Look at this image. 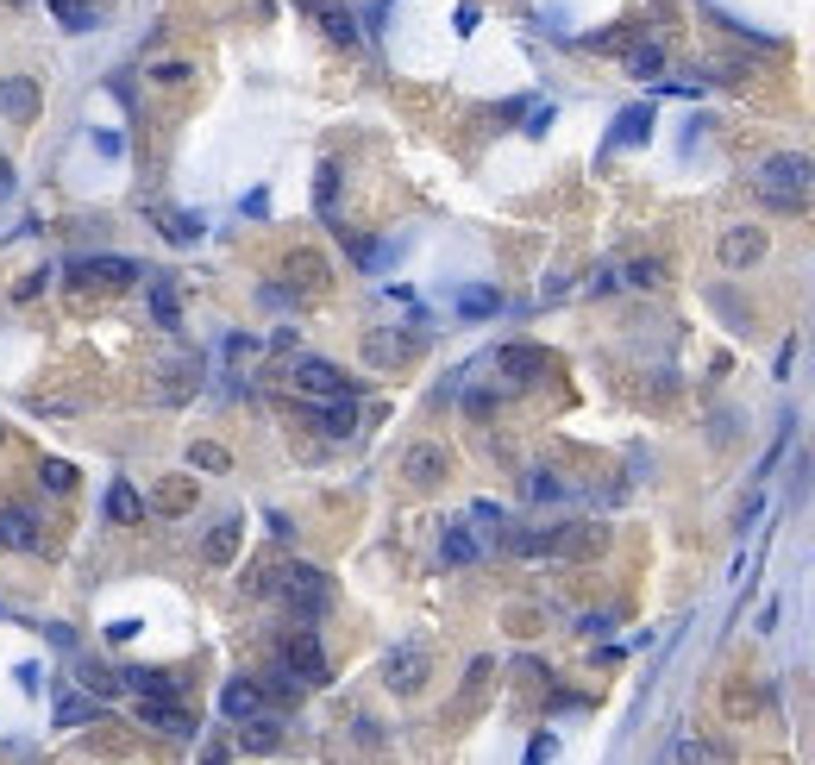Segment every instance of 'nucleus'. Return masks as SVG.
Instances as JSON below:
<instances>
[{"instance_id": "nucleus-6", "label": "nucleus", "mask_w": 815, "mask_h": 765, "mask_svg": "<svg viewBox=\"0 0 815 765\" xmlns=\"http://www.w3.org/2000/svg\"><path fill=\"white\" fill-rule=\"evenodd\" d=\"M138 722L157 728V734H170V740H189L195 734V715L182 709V703H170V697H138Z\"/></svg>"}, {"instance_id": "nucleus-4", "label": "nucleus", "mask_w": 815, "mask_h": 765, "mask_svg": "<svg viewBox=\"0 0 815 765\" xmlns=\"http://www.w3.org/2000/svg\"><path fill=\"white\" fill-rule=\"evenodd\" d=\"M283 671H295L301 684H326V678H333V671H326V646H320L314 628L289 634V646H283Z\"/></svg>"}, {"instance_id": "nucleus-38", "label": "nucleus", "mask_w": 815, "mask_h": 765, "mask_svg": "<svg viewBox=\"0 0 815 765\" xmlns=\"http://www.w3.org/2000/svg\"><path fill=\"white\" fill-rule=\"evenodd\" d=\"M157 502L176 515V508H189V502H195V490H189V483H163V496H157Z\"/></svg>"}, {"instance_id": "nucleus-45", "label": "nucleus", "mask_w": 815, "mask_h": 765, "mask_svg": "<svg viewBox=\"0 0 815 765\" xmlns=\"http://www.w3.org/2000/svg\"><path fill=\"white\" fill-rule=\"evenodd\" d=\"M151 76H157V82H182V76H189V63H176V57H170V63H157Z\"/></svg>"}, {"instance_id": "nucleus-3", "label": "nucleus", "mask_w": 815, "mask_h": 765, "mask_svg": "<svg viewBox=\"0 0 815 765\" xmlns=\"http://www.w3.org/2000/svg\"><path fill=\"white\" fill-rule=\"evenodd\" d=\"M138 276H145L138 258H82V264H69V283L76 289H132Z\"/></svg>"}, {"instance_id": "nucleus-30", "label": "nucleus", "mask_w": 815, "mask_h": 765, "mask_svg": "<svg viewBox=\"0 0 815 765\" xmlns=\"http://www.w3.org/2000/svg\"><path fill=\"white\" fill-rule=\"evenodd\" d=\"M82 684L95 690V697H113V690H120L126 678H120V671H113V665H82Z\"/></svg>"}, {"instance_id": "nucleus-31", "label": "nucleus", "mask_w": 815, "mask_h": 765, "mask_svg": "<svg viewBox=\"0 0 815 765\" xmlns=\"http://www.w3.org/2000/svg\"><path fill=\"white\" fill-rule=\"evenodd\" d=\"M163 239L195 245V239H201V220H195V214H163Z\"/></svg>"}, {"instance_id": "nucleus-5", "label": "nucleus", "mask_w": 815, "mask_h": 765, "mask_svg": "<svg viewBox=\"0 0 815 765\" xmlns=\"http://www.w3.org/2000/svg\"><path fill=\"white\" fill-rule=\"evenodd\" d=\"M383 684L395 690V697H414V690L427 684V646H395V653L383 659Z\"/></svg>"}, {"instance_id": "nucleus-16", "label": "nucleus", "mask_w": 815, "mask_h": 765, "mask_svg": "<svg viewBox=\"0 0 815 765\" xmlns=\"http://www.w3.org/2000/svg\"><path fill=\"white\" fill-rule=\"evenodd\" d=\"M477 552H483V540L464 521H452L446 540H439V559H446V565H477Z\"/></svg>"}, {"instance_id": "nucleus-36", "label": "nucleus", "mask_w": 815, "mask_h": 765, "mask_svg": "<svg viewBox=\"0 0 815 765\" xmlns=\"http://www.w3.org/2000/svg\"><path fill=\"white\" fill-rule=\"evenodd\" d=\"M627 283H640V289H659V264H652V258H634V264H627Z\"/></svg>"}, {"instance_id": "nucleus-44", "label": "nucleus", "mask_w": 815, "mask_h": 765, "mask_svg": "<svg viewBox=\"0 0 815 765\" xmlns=\"http://www.w3.org/2000/svg\"><path fill=\"white\" fill-rule=\"evenodd\" d=\"M552 753H558L552 734H533V740H527V759H552Z\"/></svg>"}, {"instance_id": "nucleus-11", "label": "nucleus", "mask_w": 815, "mask_h": 765, "mask_svg": "<svg viewBox=\"0 0 815 765\" xmlns=\"http://www.w3.org/2000/svg\"><path fill=\"white\" fill-rule=\"evenodd\" d=\"M220 715H226V722H251V715H264V684L232 678V684L220 690Z\"/></svg>"}, {"instance_id": "nucleus-29", "label": "nucleus", "mask_w": 815, "mask_h": 765, "mask_svg": "<svg viewBox=\"0 0 815 765\" xmlns=\"http://www.w3.org/2000/svg\"><path fill=\"white\" fill-rule=\"evenodd\" d=\"M189 465H195V471H232V458H226V446H214V439H195V446H189Z\"/></svg>"}, {"instance_id": "nucleus-17", "label": "nucleus", "mask_w": 815, "mask_h": 765, "mask_svg": "<svg viewBox=\"0 0 815 765\" xmlns=\"http://www.w3.org/2000/svg\"><path fill=\"white\" fill-rule=\"evenodd\" d=\"M402 465H408V477H414V483H439L452 458H446V446H408Z\"/></svg>"}, {"instance_id": "nucleus-18", "label": "nucleus", "mask_w": 815, "mask_h": 765, "mask_svg": "<svg viewBox=\"0 0 815 765\" xmlns=\"http://www.w3.org/2000/svg\"><path fill=\"white\" fill-rule=\"evenodd\" d=\"M195 383H201V370H195V364H163V377H157V402H189V396H195Z\"/></svg>"}, {"instance_id": "nucleus-40", "label": "nucleus", "mask_w": 815, "mask_h": 765, "mask_svg": "<svg viewBox=\"0 0 815 765\" xmlns=\"http://www.w3.org/2000/svg\"><path fill=\"white\" fill-rule=\"evenodd\" d=\"M452 26H458V38H471V32L483 26V7H471V0H464V7H458V19H452Z\"/></svg>"}, {"instance_id": "nucleus-2", "label": "nucleus", "mask_w": 815, "mask_h": 765, "mask_svg": "<svg viewBox=\"0 0 815 765\" xmlns=\"http://www.w3.org/2000/svg\"><path fill=\"white\" fill-rule=\"evenodd\" d=\"M276 596L295 609V621H320V615H326V571H314V565H283V571H276Z\"/></svg>"}, {"instance_id": "nucleus-39", "label": "nucleus", "mask_w": 815, "mask_h": 765, "mask_svg": "<svg viewBox=\"0 0 815 765\" xmlns=\"http://www.w3.org/2000/svg\"><path fill=\"white\" fill-rule=\"evenodd\" d=\"M521 126H527L533 138H540V132L552 126V101H533V107H527V120H521Z\"/></svg>"}, {"instance_id": "nucleus-12", "label": "nucleus", "mask_w": 815, "mask_h": 765, "mask_svg": "<svg viewBox=\"0 0 815 765\" xmlns=\"http://www.w3.org/2000/svg\"><path fill=\"white\" fill-rule=\"evenodd\" d=\"M759 258H765V233L759 226H734V233L721 239V264L728 270H753Z\"/></svg>"}, {"instance_id": "nucleus-32", "label": "nucleus", "mask_w": 815, "mask_h": 765, "mask_svg": "<svg viewBox=\"0 0 815 765\" xmlns=\"http://www.w3.org/2000/svg\"><path fill=\"white\" fill-rule=\"evenodd\" d=\"M151 320L157 327H176V289L170 283H151Z\"/></svg>"}, {"instance_id": "nucleus-1", "label": "nucleus", "mask_w": 815, "mask_h": 765, "mask_svg": "<svg viewBox=\"0 0 815 765\" xmlns=\"http://www.w3.org/2000/svg\"><path fill=\"white\" fill-rule=\"evenodd\" d=\"M809 182H815V164L803 151H778V157H765V164L753 170V189L772 207H797L809 195Z\"/></svg>"}, {"instance_id": "nucleus-47", "label": "nucleus", "mask_w": 815, "mask_h": 765, "mask_svg": "<svg viewBox=\"0 0 815 765\" xmlns=\"http://www.w3.org/2000/svg\"><path fill=\"white\" fill-rule=\"evenodd\" d=\"M132 634H138V621H132V615H126V621H107V640H132Z\"/></svg>"}, {"instance_id": "nucleus-33", "label": "nucleus", "mask_w": 815, "mask_h": 765, "mask_svg": "<svg viewBox=\"0 0 815 765\" xmlns=\"http://www.w3.org/2000/svg\"><path fill=\"white\" fill-rule=\"evenodd\" d=\"M314 201H320V214H333V201H339V164H320V182H314Z\"/></svg>"}, {"instance_id": "nucleus-48", "label": "nucleus", "mask_w": 815, "mask_h": 765, "mask_svg": "<svg viewBox=\"0 0 815 765\" xmlns=\"http://www.w3.org/2000/svg\"><path fill=\"white\" fill-rule=\"evenodd\" d=\"M7 189H13V170H7V157H0V201H7Z\"/></svg>"}, {"instance_id": "nucleus-23", "label": "nucleus", "mask_w": 815, "mask_h": 765, "mask_svg": "<svg viewBox=\"0 0 815 765\" xmlns=\"http://www.w3.org/2000/svg\"><path fill=\"white\" fill-rule=\"evenodd\" d=\"M120 678L138 690V697H176V678H170V671H151V665H138V671H120Z\"/></svg>"}, {"instance_id": "nucleus-43", "label": "nucleus", "mask_w": 815, "mask_h": 765, "mask_svg": "<svg viewBox=\"0 0 815 765\" xmlns=\"http://www.w3.org/2000/svg\"><path fill=\"white\" fill-rule=\"evenodd\" d=\"M13 678H19V690H26V697H32V690L44 684V671H38V665H13Z\"/></svg>"}, {"instance_id": "nucleus-41", "label": "nucleus", "mask_w": 815, "mask_h": 765, "mask_svg": "<svg viewBox=\"0 0 815 765\" xmlns=\"http://www.w3.org/2000/svg\"><path fill=\"white\" fill-rule=\"evenodd\" d=\"M671 759H715V747H703V740H671Z\"/></svg>"}, {"instance_id": "nucleus-21", "label": "nucleus", "mask_w": 815, "mask_h": 765, "mask_svg": "<svg viewBox=\"0 0 815 765\" xmlns=\"http://www.w3.org/2000/svg\"><path fill=\"white\" fill-rule=\"evenodd\" d=\"M496 364L508 370V389H515V383H527L533 370L546 364V352H533V345H508V352H496Z\"/></svg>"}, {"instance_id": "nucleus-19", "label": "nucleus", "mask_w": 815, "mask_h": 765, "mask_svg": "<svg viewBox=\"0 0 815 765\" xmlns=\"http://www.w3.org/2000/svg\"><path fill=\"white\" fill-rule=\"evenodd\" d=\"M646 138H652V107H627L615 120V132H609V145L621 151V145H646Z\"/></svg>"}, {"instance_id": "nucleus-20", "label": "nucleus", "mask_w": 815, "mask_h": 765, "mask_svg": "<svg viewBox=\"0 0 815 765\" xmlns=\"http://www.w3.org/2000/svg\"><path fill=\"white\" fill-rule=\"evenodd\" d=\"M107 521H120V527L145 521V496H138L132 483H113V490H107Z\"/></svg>"}, {"instance_id": "nucleus-7", "label": "nucleus", "mask_w": 815, "mask_h": 765, "mask_svg": "<svg viewBox=\"0 0 815 765\" xmlns=\"http://www.w3.org/2000/svg\"><path fill=\"white\" fill-rule=\"evenodd\" d=\"M314 427H320L326 439H352V433H358V402H352V389H339V396H320Z\"/></svg>"}, {"instance_id": "nucleus-27", "label": "nucleus", "mask_w": 815, "mask_h": 765, "mask_svg": "<svg viewBox=\"0 0 815 765\" xmlns=\"http://www.w3.org/2000/svg\"><path fill=\"white\" fill-rule=\"evenodd\" d=\"M239 728H245V747H251V753H270L276 740H283V728H276L270 715H251V722H239Z\"/></svg>"}, {"instance_id": "nucleus-28", "label": "nucleus", "mask_w": 815, "mask_h": 765, "mask_svg": "<svg viewBox=\"0 0 815 765\" xmlns=\"http://www.w3.org/2000/svg\"><path fill=\"white\" fill-rule=\"evenodd\" d=\"M51 13H57L63 32H95V13H88L82 0H51Z\"/></svg>"}, {"instance_id": "nucleus-10", "label": "nucleus", "mask_w": 815, "mask_h": 765, "mask_svg": "<svg viewBox=\"0 0 815 765\" xmlns=\"http://www.w3.org/2000/svg\"><path fill=\"white\" fill-rule=\"evenodd\" d=\"M295 389H308V396H339L345 370L326 364V358H295Z\"/></svg>"}, {"instance_id": "nucleus-42", "label": "nucleus", "mask_w": 815, "mask_h": 765, "mask_svg": "<svg viewBox=\"0 0 815 765\" xmlns=\"http://www.w3.org/2000/svg\"><path fill=\"white\" fill-rule=\"evenodd\" d=\"M289 270H295V276H301V283H308V289L320 283V258H308V251H301V258H289Z\"/></svg>"}, {"instance_id": "nucleus-25", "label": "nucleus", "mask_w": 815, "mask_h": 765, "mask_svg": "<svg viewBox=\"0 0 815 765\" xmlns=\"http://www.w3.org/2000/svg\"><path fill=\"white\" fill-rule=\"evenodd\" d=\"M627 76L659 82L665 76V51H659V44H634V51H627Z\"/></svg>"}, {"instance_id": "nucleus-24", "label": "nucleus", "mask_w": 815, "mask_h": 765, "mask_svg": "<svg viewBox=\"0 0 815 765\" xmlns=\"http://www.w3.org/2000/svg\"><path fill=\"white\" fill-rule=\"evenodd\" d=\"M502 308V295L489 289V283H471V289H458V314L464 320H483V314H496Z\"/></svg>"}, {"instance_id": "nucleus-46", "label": "nucleus", "mask_w": 815, "mask_h": 765, "mask_svg": "<svg viewBox=\"0 0 815 765\" xmlns=\"http://www.w3.org/2000/svg\"><path fill=\"white\" fill-rule=\"evenodd\" d=\"M577 628H584V634H609V628H615V615H584Z\"/></svg>"}, {"instance_id": "nucleus-49", "label": "nucleus", "mask_w": 815, "mask_h": 765, "mask_svg": "<svg viewBox=\"0 0 815 765\" xmlns=\"http://www.w3.org/2000/svg\"><path fill=\"white\" fill-rule=\"evenodd\" d=\"M0 446H7V427H0Z\"/></svg>"}, {"instance_id": "nucleus-34", "label": "nucleus", "mask_w": 815, "mask_h": 765, "mask_svg": "<svg viewBox=\"0 0 815 765\" xmlns=\"http://www.w3.org/2000/svg\"><path fill=\"white\" fill-rule=\"evenodd\" d=\"M44 490H69V483H76V465H69V458H44Z\"/></svg>"}, {"instance_id": "nucleus-22", "label": "nucleus", "mask_w": 815, "mask_h": 765, "mask_svg": "<svg viewBox=\"0 0 815 765\" xmlns=\"http://www.w3.org/2000/svg\"><path fill=\"white\" fill-rule=\"evenodd\" d=\"M609 546V527L590 521V527H558V552H602Z\"/></svg>"}, {"instance_id": "nucleus-14", "label": "nucleus", "mask_w": 815, "mask_h": 765, "mask_svg": "<svg viewBox=\"0 0 815 765\" xmlns=\"http://www.w3.org/2000/svg\"><path fill=\"white\" fill-rule=\"evenodd\" d=\"M301 7L320 13V26H326L333 44H358V26H352V7H345V0H301Z\"/></svg>"}, {"instance_id": "nucleus-9", "label": "nucleus", "mask_w": 815, "mask_h": 765, "mask_svg": "<svg viewBox=\"0 0 815 765\" xmlns=\"http://www.w3.org/2000/svg\"><path fill=\"white\" fill-rule=\"evenodd\" d=\"M38 540H44V533H38L32 508H0V546H7V552H38Z\"/></svg>"}, {"instance_id": "nucleus-13", "label": "nucleus", "mask_w": 815, "mask_h": 765, "mask_svg": "<svg viewBox=\"0 0 815 765\" xmlns=\"http://www.w3.org/2000/svg\"><path fill=\"white\" fill-rule=\"evenodd\" d=\"M0 107H7V120H38V107H44V95H38V82H19V76H7L0 82Z\"/></svg>"}, {"instance_id": "nucleus-35", "label": "nucleus", "mask_w": 815, "mask_h": 765, "mask_svg": "<svg viewBox=\"0 0 815 765\" xmlns=\"http://www.w3.org/2000/svg\"><path fill=\"white\" fill-rule=\"evenodd\" d=\"M527 496H533V502H558V496H565V483H558L552 471H533V477H527Z\"/></svg>"}, {"instance_id": "nucleus-37", "label": "nucleus", "mask_w": 815, "mask_h": 765, "mask_svg": "<svg viewBox=\"0 0 815 765\" xmlns=\"http://www.w3.org/2000/svg\"><path fill=\"white\" fill-rule=\"evenodd\" d=\"M471 521H477L483 533H502V508H496V502H471Z\"/></svg>"}, {"instance_id": "nucleus-26", "label": "nucleus", "mask_w": 815, "mask_h": 765, "mask_svg": "<svg viewBox=\"0 0 815 765\" xmlns=\"http://www.w3.org/2000/svg\"><path fill=\"white\" fill-rule=\"evenodd\" d=\"M232 552H239V521H220L214 533H207V546H201V559L207 565H226Z\"/></svg>"}, {"instance_id": "nucleus-8", "label": "nucleus", "mask_w": 815, "mask_h": 765, "mask_svg": "<svg viewBox=\"0 0 815 765\" xmlns=\"http://www.w3.org/2000/svg\"><path fill=\"white\" fill-rule=\"evenodd\" d=\"M414 352H421V333H389V327H383V333H370V339H364V358L377 364V370L408 364Z\"/></svg>"}, {"instance_id": "nucleus-15", "label": "nucleus", "mask_w": 815, "mask_h": 765, "mask_svg": "<svg viewBox=\"0 0 815 765\" xmlns=\"http://www.w3.org/2000/svg\"><path fill=\"white\" fill-rule=\"evenodd\" d=\"M101 715V703H95V690H63L57 697V728L69 734V728H88Z\"/></svg>"}]
</instances>
